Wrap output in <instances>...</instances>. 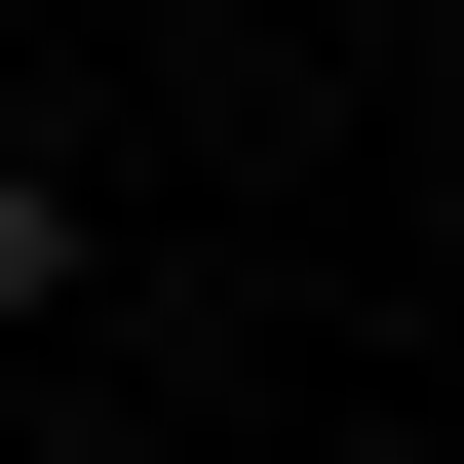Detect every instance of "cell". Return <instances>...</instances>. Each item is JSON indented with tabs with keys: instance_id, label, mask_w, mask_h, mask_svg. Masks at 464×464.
I'll return each mask as SVG.
<instances>
[{
	"instance_id": "cell-1",
	"label": "cell",
	"mask_w": 464,
	"mask_h": 464,
	"mask_svg": "<svg viewBox=\"0 0 464 464\" xmlns=\"http://www.w3.org/2000/svg\"><path fill=\"white\" fill-rule=\"evenodd\" d=\"M39 310H78V194H39V155H0V348H39Z\"/></svg>"
}]
</instances>
